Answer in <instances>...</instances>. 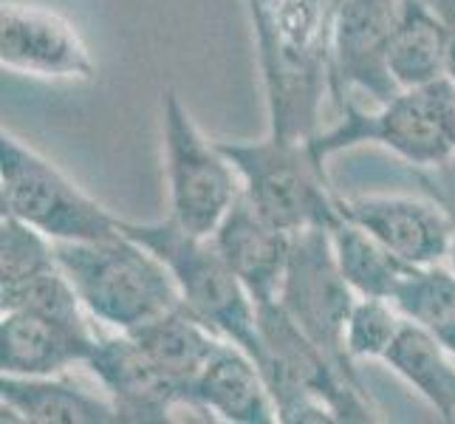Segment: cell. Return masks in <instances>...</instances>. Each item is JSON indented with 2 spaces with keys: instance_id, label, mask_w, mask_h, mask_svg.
Wrapping results in <instances>:
<instances>
[{
  "instance_id": "9c48e42d",
  "label": "cell",
  "mask_w": 455,
  "mask_h": 424,
  "mask_svg": "<svg viewBox=\"0 0 455 424\" xmlns=\"http://www.w3.org/2000/svg\"><path fill=\"white\" fill-rule=\"evenodd\" d=\"M356 300L359 294L351 289V283L345 280L337 263L331 229H308L291 235L289 266L277 303L297 323V328L317 342L345 373L363 380V373L345 348V332H348Z\"/></svg>"
},
{
  "instance_id": "3957f363",
  "label": "cell",
  "mask_w": 455,
  "mask_h": 424,
  "mask_svg": "<svg viewBox=\"0 0 455 424\" xmlns=\"http://www.w3.org/2000/svg\"><path fill=\"white\" fill-rule=\"evenodd\" d=\"M54 249L76 297L105 332H136L181 306L164 260L124 229L102 241L54 244Z\"/></svg>"
},
{
  "instance_id": "d6986e66",
  "label": "cell",
  "mask_w": 455,
  "mask_h": 424,
  "mask_svg": "<svg viewBox=\"0 0 455 424\" xmlns=\"http://www.w3.org/2000/svg\"><path fill=\"white\" fill-rule=\"evenodd\" d=\"M387 66L399 91L447 80L444 26L427 0H399Z\"/></svg>"
},
{
  "instance_id": "e0dca14e",
  "label": "cell",
  "mask_w": 455,
  "mask_h": 424,
  "mask_svg": "<svg viewBox=\"0 0 455 424\" xmlns=\"http://www.w3.org/2000/svg\"><path fill=\"white\" fill-rule=\"evenodd\" d=\"M190 411L229 424L277 421L275 399L255 356L229 340L221 342L190 388Z\"/></svg>"
},
{
  "instance_id": "8992f818",
  "label": "cell",
  "mask_w": 455,
  "mask_h": 424,
  "mask_svg": "<svg viewBox=\"0 0 455 424\" xmlns=\"http://www.w3.org/2000/svg\"><path fill=\"white\" fill-rule=\"evenodd\" d=\"M122 229L159 255L176 280L181 303L218 337L258 356V306L210 235H193L176 221H124Z\"/></svg>"
},
{
  "instance_id": "603a6c76",
  "label": "cell",
  "mask_w": 455,
  "mask_h": 424,
  "mask_svg": "<svg viewBox=\"0 0 455 424\" xmlns=\"http://www.w3.org/2000/svg\"><path fill=\"white\" fill-rule=\"evenodd\" d=\"M394 303L404 320L442 342L455 356V272L444 263L438 266H413L399 283Z\"/></svg>"
},
{
  "instance_id": "8fae6325",
  "label": "cell",
  "mask_w": 455,
  "mask_h": 424,
  "mask_svg": "<svg viewBox=\"0 0 455 424\" xmlns=\"http://www.w3.org/2000/svg\"><path fill=\"white\" fill-rule=\"evenodd\" d=\"M0 62L52 83H91L97 76L88 43L66 14L14 0H4L0 9Z\"/></svg>"
},
{
  "instance_id": "cb8c5ba5",
  "label": "cell",
  "mask_w": 455,
  "mask_h": 424,
  "mask_svg": "<svg viewBox=\"0 0 455 424\" xmlns=\"http://www.w3.org/2000/svg\"><path fill=\"white\" fill-rule=\"evenodd\" d=\"M404 325L402 311L390 300H376V297H359L348 332H345V348L354 363H368V359H382L387 356L390 345L396 342L399 332Z\"/></svg>"
},
{
  "instance_id": "d4e9b609",
  "label": "cell",
  "mask_w": 455,
  "mask_h": 424,
  "mask_svg": "<svg viewBox=\"0 0 455 424\" xmlns=\"http://www.w3.org/2000/svg\"><path fill=\"white\" fill-rule=\"evenodd\" d=\"M442 18L444 26V45H447V80L455 85V0H427Z\"/></svg>"
},
{
  "instance_id": "6da1fadb",
  "label": "cell",
  "mask_w": 455,
  "mask_h": 424,
  "mask_svg": "<svg viewBox=\"0 0 455 424\" xmlns=\"http://www.w3.org/2000/svg\"><path fill=\"white\" fill-rule=\"evenodd\" d=\"M339 0H280L255 31L269 131L311 139L331 93V28Z\"/></svg>"
},
{
  "instance_id": "277c9868",
  "label": "cell",
  "mask_w": 455,
  "mask_h": 424,
  "mask_svg": "<svg viewBox=\"0 0 455 424\" xmlns=\"http://www.w3.org/2000/svg\"><path fill=\"white\" fill-rule=\"evenodd\" d=\"M308 145L320 162L376 145L416 170H444L455 159V85L438 80L407 88L373 108L348 100L339 105V119L320 128Z\"/></svg>"
},
{
  "instance_id": "9a60e30c",
  "label": "cell",
  "mask_w": 455,
  "mask_h": 424,
  "mask_svg": "<svg viewBox=\"0 0 455 424\" xmlns=\"http://www.w3.org/2000/svg\"><path fill=\"white\" fill-rule=\"evenodd\" d=\"M102 328L40 311H0V368L12 376H60L88 365Z\"/></svg>"
},
{
  "instance_id": "30bf717a",
  "label": "cell",
  "mask_w": 455,
  "mask_h": 424,
  "mask_svg": "<svg viewBox=\"0 0 455 424\" xmlns=\"http://www.w3.org/2000/svg\"><path fill=\"white\" fill-rule=\"evenodd\" d=\"M399 0H339L331 28V97L337 105L368 97L373 105L396 97L387 52Z\"/></svg>"
},
{
  "instance_id": "7402d4cb",
  "label": "cell",
  "mask_w": 455,
  "mask_h": 424,
  "mask_svg": "<svg viewBox=\"0 0 455 424\" xmlns=\"http://www.w3.org/2000/svg\"><path fill=\"white\" fill-rule=\"evenodd\" d=\"M331 244L345 280L351 283V289L359 297L394 300L399 283L413 269V266H407L387 246L376 241L373 235H368L363 227L345 221V218L342 224L331 229Z\"/></svg>"
},
{
  "instance_id": "4fadbf2b",
  "label": "cell",
  "mask_w": 455,
  "mask_h": 424,
  "mask_svg": "<svg viewBox=\"0 0 455 424\" xmlns=\"http://www.w3.org/2000/svg\"><path fill=\"white\" fill-rule=\"evenodd\" d=\"M339 212L407 266H438L450 260L455 224L450 210L433 193L427 198L396 193L339 196Z\"/></svg>"
},
{
  "instance_id": "ffe728a7",
  "label": "cell",
  "mask_w": 455,
  "mask_h": 424,
  "mask_svg": "<svg viewBox=\"0 0 455 424\" xmlns=\"http://www.w3.org/2000/svg\"><path fill=\"white\" fill-rule=\"evenodd\" d=\"M128 334L139 340V345L156 359V365L170 380H176L187 390V402H190L196 376L224 342V337H218L207 323H201L184 303Z\"/></svg>"
},
{
  "instance_id": "44dd1931",
  "label": "cell",
  "mask_w": 455,
  "mask_h": 424,
  "mask_svg": "<svg viewBox=\"0 0 455 424\" xmlns=\"http://www.w3.org/2000/svg\"><path fill=\"white\" fill-rule=\"evenodd\" d=\"M382 363L399 373L444 421H455V356L425 328L404 320Z\"/></svg>"
},
{
  "instance_id": "ac0fdd59",
  "label": "cell",
  "mask_w": 455,
  "mask_h": 424,
  "mask_svg": "<svg viewBox=\"0 0 455 424\" xmlns=\"http://www.w3.org/2000/svg\"><path fill=\"white\" fill-rule=\"evenodd\" d=\"M0 411L31 424H116V407L108 394L60 376L0 373Z\"/></svg>"
},
{
  "instance_id": "ba28073f",
  "label": "cell",
  "mask_w": 455,
  "mask_h": 424,
  "mask_svg": "<svg viewBox=\"0 0 455 424\" xmlns=\"http://www.w3.org/2000/svg\"><path fill=\"white\" fill-rule=\"evenodd\" d=\"M162 141L170 221L193 235H212L243 196V184L221 145L201 133L172 88L162 93Z\"/></svg>"
},
{
  "instance_id": "484cf974",
  "label": "cell",
  "mask_w": 455,
  "mask_h": 424,
  "mask_svg": "<svg viewBox=\"0 0 455 424\" xmlns=\"http://www.w3.org/2000/svg\"><path fill=\"white\" fill-rule=\"evenodd\" d=\"M421 184H425V190H427V193H433V196H435V198L442 201L444 207L450 210V215H452V224H455V190H450V187H444V184H438L433 176H421ZM450 266H452V272H455V238H452Z\"/></svg>"
},
{
  "instance_id": "5bb4252c",
  "label": "cell",
  "mask_w": 455,
  "mask_h": 424,
  "mask_svg": "<svg viewBox=\"0 0 455 424\" xmlns=\"http://www.w3.org/2000/svg\"><path fill=\"white\" fill-rule=\"evenodd\" d=\"M114 402L119 421L164 424L176 407H190L187 390L156 365L128 332H100L85 365Z\"/></svg>"
},
{
  "instance_id": "7c38bea8",
  "label": "cell",
  "mask_w": 455,
  "mask_h": 424,
  "mask_svg": "<svg viewBox=\"0 0 455 424\" xmlns=\"http://www.w3.org/2000/svg\"><path fill=\"white\" fill-rule=\"evenodd\" d=\"M40 311L93 323L62 269L54 241L12 215L0 218V311Z\"/></svg>"
},
{
  "instance_id": "4316f807",
  "label": "cell",
  "mask_w": 455,
  "mask_h": 424,
  "mask_svg": "<svg viewBox=\"0 0 455 424\" xmlns=\"http://www.w3.org/2000/svg\"><path fill=\"white\" fill-rule=\"evenodd\" d=\"M249 20H252V28H260L263 23H269L275 18V12L280 6V0H243Z\"/></svg>"
},
{
  "instance_id": "2e32d148",
  "label": "cell",
  "mask_w": 455,
  "mask_h": 424,
  "mask_svg": "<svg viewBox=\"0 0 455 424\" xmlns=\"http://www.w3.org/2000/svg\"><path fill=\"white\" fill-rule=\"evenodd\" d=\"M210 238L246 286L255 306L277 303L291 252L289 232L272 227L249 198L241 196Z\"/></svg>"
},
{
  "instance_id": "7a4b0ae2",
  "label": "cell",
  "mask_w": 455,
  "mask_h": 424,
  "mask_svg": "<svg viewBox=\"0 0 455 424\" xmlns=\"http://www.w3.org/2000/svg\"><path fill=\"white\" fill-rule=\"evenodd\" d=\"M255 363L275 399L277 421L286 424H368L379 411L363 380L345 373L317 342L306 337L280 303L258 306Z\"/></svg>"
},
{
  "instance_id": "5b68a950",
  "label": "cell",
  "mask_w": 455,
  "mask_h": 424,
  "mask_svg": "<svg viewBox=\"0 0 455 424\" xmlns=\"http://www.w3.org/2000/svg\"><path fill=\"white\" fill-rule=\"evenodd\" d=\"M218 145L238 170L243 196L272 227L297 235L342 224L339 193H334L325 162L314 156L308 139L269 131L255 141L221 139Z\"/></svg>"
},
{
  "instance_id": "52a82bcc",
  "label": "cell",
  "mask_w": 455,
  "mask_h": 424,
  "mask_svg": "<svg viewBox=\"0 0 455 424\" xmlns=\"http://www.w3.org/2000/svg\"><path fill=\"white\" fill-rule=\"evenodd\" d=\"M0 210L54 244L102 241L122 229V218L9 131L0 133Z\"/></svg>"
}]
</instances>
